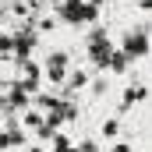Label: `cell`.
Segmentation results:
<instances>
[{
  "label": "cell",
  "mask_w": 152,
  "mask_h": 152,
  "mask_svg": "<svg viewBox=\"0 0 152 152\" xmlns=\"http://www.w3.org/2000/svg\"><path fill=\"white\" fill-rule=\"evenodd\" d=\"M39 71L46 75V81H53V85H64V78H67V71H71V53H67V50H53Z\"/></svg>",
  "instance_id": "1"
},
{
  "label": "cell",
  "mask_w": 152,
  "mask_h": 152,
  "mask_svg": "<svg viewBox=\"0 0 152 152\" xmlns=\"http://www.w3.org/2000/svg\"><path fill=\"white\" fill-rule=\"evenodd\" d=\"M120 53L131 60V57H145L149 53V36H145V28L138 25V28H131V32H124V42H120Z\"/></svg>",
  "instance_id": "2"
},
{
  "label": "cell",
  "mask_w": 152,
  "mask_h": 152,
  "mask_svg": "<svg viewBox=\"0 0 152 152\" xmlns=\"http://www.w3.org/2000/svg\"><path fill=\"white\" fill-rule=\"evenodd\" d=\"M99 134H103L106 142H117V138H120V117H106V120L99 124Z\"/></svg>",
  "instance_id": "3"
},
{
  "label": "cell",
  "mask_w": 152,
  "mask_h": 152,
  "mask_svg": "<svg viewBox=\"0 0 152 152\" xmlns=\"http://www.w3.org/2000/svg\"><path fill=\"white\" fill-rule=\"evenodd\" d=\"M88 85V75L85 71H67V78H64V88L67 92H78V88H85Z\"/></svg>",
  "instance_id": "4"
},
{
  "label": "cell",
  "mask_w": 152,
  "mask_h": 152,
  "mask_svg": "<svg viewBox=\"0 0 152 152\" xmlns=\"http://www.w3.org/2000/svg\"><path fill=\"white\" fill-rule=\"evenodd\" d=\"M11 103H14L18 110H28V92H21V88H11Z\"/></svg>",
  "instance_id": "5"
},
{
  "label": "cell",
  "mask_w": 152,
  "mask_h": 152,
  "mask_svg": "<svg viewBox=\"0 0 152 152\" xmlns=\"http://www.w3.org/2000/svg\"><path fill=\"white\" fill-rule=\"evenodd\" d=\"M110 152H134V145H131L127 138H117V145H113Z\"/></svg>",
  "instance_id": "6"
},
{
  "label": "cell",
  "mask_w": 152,
  "mask_h": 152,
  "mask_svg": "<svg viewBox=\"0 0 152 152\" xmlns=\"http://www.w3.org/2000/svg\"><path fill=\"white\" fill-rule=\"evenodd\" d=\"M11 46H14V39H0V57H7V53H11Z\"/></svg>",
  "instance_id": "7"
},
{
  "label": "cell",
  "mask_w": 152,
  "mask_h": 152,
  "mask_svg": "<svg viewBox=\"0 0 152 152\" xmlns=\"http://www.w3.org/2000/svg\"><path fill=\"white\" fill-rule=\"evenodd\" d=\"M0 145H7V138H4V131H0Z\"/></svg>",
  "instance_id": "8"
}]
</instances>
